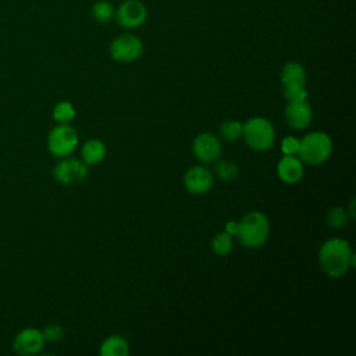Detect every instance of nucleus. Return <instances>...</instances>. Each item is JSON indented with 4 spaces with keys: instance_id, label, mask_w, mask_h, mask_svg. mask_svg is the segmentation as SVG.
Listing matches in <instances>:
<instances>
[{
    "instance_id": "nucleus-7",
    "label": "nucleus",
    "mask_w": 356,
    "mask_h": 356,
    "mask_svg": "<svg viewBox=\"0 0 356 356\" xmlns=\"http://www.w3.org/2000/svg\"><path fill=\"white\" fill-rule=\"evenodd\" d=\"M88 172V165L82 160L71 157H63L53 168L54 179L63 185L79 184L86 179Z\"/></svg>"
},
{
    "instance_id": "nucleus-16",
    "label": "nucleus",
    "mask_w": 356,
    "mask_h": 356,
    "mask_svg": "<svg viewBox=\"0 0 356 356\" xmlns=\"http://www.w3.org/2000/svg\"><path fill=\"white\" fill-rule=\"evenodd\" d=\"M281 83L282 85H305L306 83V70L300 63L289 61L281 70Z\"/></svg>"
},
{
    "instance_id": "nucleus-13",
    "label": "nucleus",
    "mask_w": 356,
    "mask_h": 356,
    "mask_svg": "<svg viewBox=\"0 0 356 356\" xmlns=\"http://www.w3.org/2000/svg\"><path fill=\"white\" fill-rule=\"evenodd\" d=\"M278 177L285 184H296L303 177V161L293 154H285L277 165Z\"/></svg>"
},
{
    "instance_id": "nucleus-9",
    "label": "nucleus",
    "mask_w": 356,
    "mask_h": 356,
    "mask_svg": "<svg viewBox=\"0 0 356 356\" xmlns=\"http://www.w3.org/2000/svg\"><path fill=\"white\" fill-rule=\"evenodd\" d=\"M44 335L43 331L35 327H26L17 332L13 339V349L17 355L21 356H32L42 352L44 346Z\"/></svg>"
},
{
    "instance_id": "nucleus-25",
    "label": "nucleus",
    "mask_w": 356,
    "mask_h": 356,
    "mask_svg": "<svg viewBox=\"0 0 356 356\" xmlns=\"http://www.w3.org/2000/svg\"><path fill=\"white\" fill-rule=\"evenodd\" d=\"M43 335L46 339L49 341H58L61 339L63 337V328L60 325H56V324H51V325H47L43 331Z\"/></svg>"
},
{
    "instance_id": "nucleus-24",
    "label": "nucleus",
    "mask_w": 356,
    "mask_h": 356,
    "mask_svg": "<svg viewBox=\"0 0 356 356\" xmlns=\"http://www.w3.org/2000/svg\"><path fill=\"white\" fill-rule=\"evenodd\" d=\"M299 149V139L295 136H286L281 142V150L284 154H296Z\"/></svg>"
},
{
    "instance_id": "nucleus-3",
    "label": "nucleus",
    "mask_w": 356,
    "mask_h": 356,
    "mask_svg": "<svg viewBox=\"0 0 356 356\" xmlns=\"http://www.w3.org/2000/svg\"><path fill=\"white\" fill-rule=\"evenodd\" d=\"M332 153V140L325 132H310L299 140L298 156L310 165L323 164Z\"/></svg>"
},
{
    "instance_id": "nucleus-8",
    "label": "nucleus",
    "mask_w": 356,
    "mask_h": 356,
    "mask_svg": "<svg viewBox=\"0 0 356 356\" xmlns=\"http://www.w3.org/2000/svg\"><path fill=\"white\" fill-rule=\"evenodd\" d=\"M117 24L125 29H135L145 24L147 8L140 0H124L114 11Z\"/></svg>"
},
{
    "instance_id": "nucleus-20",
    "label": "nucleus",
    "mask_w": 356,
    "mask_h": 356,
    "mask_svg": "<svg viewBox=\"0 0 356 356\" xmlns=\"http://www.w3.org/2000/svg\"><path fill=\"white\" fill-rule=\"evenodd\" d=\"M211 249L218 256H225L232 250V235L228 232H218L211 239Z\"/></svg>"
},
{
    "instance_id": "nucleus-10",
    "label": "nucleus",
    "mask_w": 356,
    "mask_h": 356,
    "mask_svg": "<svg viewBox=\"0 0 356 356\" xmlns=\"http://www.w3.org/2000/svg\"><path fill=\"white\" fill-rule=\"evenodd\" d=\"M195 157L202 163H214L221 156V143L218 138L210 132L199 134L192 143Z\"/></svg>"
},
{
    "instance_id": "nucleus-15",
    "label": "nucleus",
    "mask_w": 356,
    "mask_h": 356,
    "mask_svg": "<svg viewBox=\"0 0 356 356\" xmlns=\"http://www.w3.org/2000/svg\"><path fill=\"white\" fill-rule=\"evenodd\" d=\"M99 353L102 356H127L129 353V345L125 338L111 335L102 342Z\"/></svg>"
},
{
    "instance_id": "nucleus-19",
    "label": "nucleus",
    "mask_w": 356,
    "mask_h": 356,
    "mask_svg": "<svg viewBox=\"0 0 356 356\" xmlns=\"http://www.w3.org/2000/svg\"><path fill=\"white\" fill-rule=\"evenodd\" d=\"M243 124L238 120H227L220 127V135L227 142H235L242 136Z\"/></svg>"
},
{
    "instance_id": "nucleus-14",
    "label": "nucleus",
    "mask_w": 356,
    "mask_h": 356,
    "mask_svg": "<svg viewBox=\"0 0 356 356\" xmlns=\"http://www.w3.org/2000/svg\"><path fill=\"white\" fill-rule=\"evenodd\" d=\"M106 146L102 140L99 139H89L83 143L82 149H81V156H82V161L86 165H93L100 163L104 157H106Z\"/></svg>"
},
{
    "instance_id": "nucleus-17",
    "label": "nucleus",
    "mask_w": 356,
    "mask_h": 356,
    "mask_svg": "<svg viewBox=\"0 0 356 356\" xmlns=\"http://www.w3.org/2000/svg\"><path fill=\"white\" fill-rule=\"evenodd\" d=\"M114 6L108 0H97L92 6V17L100 24H107L114 18Z\"/></svg>"
},
{
    "instance_id": "nucleus-2",
    "label": "nucleus",
    "mask_w": 356,
    "mask_h": 356,
    "mask_svg": "<svg viewBox=\"0 0 356 356\" xmlns=\"http://www.w3.org/2000/svg\"><path fill=\"white\" fill-rule=\"evenodd\" d=\"M270 234L268 218L261 211H249L238 221L236 236L245 248L257 249L264 245Z\"/></svg>"
},
{
    "instance_id": "nucleus-12",
    "label": "nucleus",
    "mask_w": 356,
    "mask_h": 356,
    "mask_svg": "<svg viewBox=\"0 0 356 356\" xmlns=\"http://www.w3.org/2000/svg\"><path fill=\"white\" fill-rule=\"evenodd\" d=\"M184 186L193 195L206 193L213 186V174L207 167L193 165L184 175Z\"/></svg>"
},
{
    "instance_id": "nucleus-27",
    "label": "nucleus",
    "mask_w": 356,
    "mask_h": 356,
    "mask_svg": "<svg viewBox=\"0 0 356 356\" xmlns=\"http://www.w3.org/2000/svg\"><path fill=\"white\" fill-rule=\"evenodd\" d=\"M353 204H355V199H352V202H350V206H349V216H350V218L353 220L355 218V211H353Z\"/></svg>"
},
{
    "instance_id": "nucleus-18",
    "label": "nucleus",
    "mask_w": 356,
    "mask_h": 356,
    "mask_svg": "<svg viewBox=\"0 0 356 356\" xmlns=\"http://www.w3.org/2000/svg\"><path fill=\"white\" fill-rule=\"evenodd\" d=\"M51 115H53V120L58 124H70L75 118V107L72 106V103L67 100L58 102L53 107Z\"/></svg>"
},
{
    "instance_id": "nucleus-1",
    "label": "nucleus",
    "mask_w": 356,
    "mask_h": 356,
    "mask_svg": "<svg viewBox=\"0 0 356 356\" xmlns=\"http://www.w3.org/2000/svg\"><path fill=\"white\" fill-rule=\"evenodd\" d=\"M318 264L328 277L338 278L343 275L355 266V254L352 253L349 242L341 238L325 241L318 250Z\"/></svg>"
},
{
    "instance_id": "nucleus-6",
    "label": "nucleus",
    "mask_w": 356,
    "mask_h": 356,
    "mask_svg": "<svg viewBox=\"0 0 356 356\" xmlns=\"http://www.w3.org/2000/svg\"><path fill=\"white\" fill-rule=\"evenodd\" d=\"M108 53L115 61L132 63L142 56L143 42L134 33H122L110 43Z\"/></svg>"
},
{
    "instance_id": "nucleus-11",
    "label": "nucleus",
    "mask_w": 356,
    "mask_h": 356,
    "mask_svg": "<svg viewBox=\"0 0 356 356\" xmlns=\"http://www.w3.org/2000/svg\"><path fill=\"white\" fill-rule=\"evenodd\" d=\"M284 117L286 124L293 129H305L310 125L313 118L312 106L305 100H293L288 102L285 106Z\"/></svg>"
},
{
    "instance_id": "nucleus-5",
    "label": "nucleus",
    "mask_w": 356,
    "mask_h": 356,
    "mask_svg": "<svg viewBox=\"0 0 356 356\" xmlns=\"http://www.w3.org/2000/svg\"><path fill=\"white\" fill-rule=\"evenodd\" d=\"M78 146V134L70 124H57L47 135V149L56 157L70 156Z\"/></svg>"
},
{
    "instance_id": "nucleus-22",
    "label": "nucleus",
    "mask_w": 356,
    "mask_h": 356,
    "mask_svg": "<svg viewBox=\"0 0 356 356\" xmlns=\"http://www.w3.org/2000/svg\"><path fill=\"white\" fill-rule=\"evenodd\" d=\"M348 222V213L342 207H332L327 214V224L332 228H342Z\"/></svg>"
},
{
    "instance_id": "nucleus-23",
    "label": "nucleus",
    "mask_w": 356,
    "mask_h": 356,
    "mask_svg": "<svg viewBox=\"0 0 356 356\" xmlns=\"http://www.w3.org/2000/svg\"><path fill=\"white\" fill-rule=\"evenodd\" d=\"M282 92H284V97L288 102L307 99V90H306L305 85H298V83L282 85Z\"/></svg>"
},
{
    "instance_id": "nucleus-21",
    "label": "nucleus",
    "mask_w": 356,
    "mask_h": 356,
    "mask_svg": "<svg viewBox=\"0 0 356 356\" xmlns=\"http://www.w3.org/2000/svg\"><path fill=\"white\" fill-rule=\"evenodd\" d=\"M214 168L217 177L222 181H232L238 177V165L231 160H220Z\"/></svg>"
},
{
    "instance_id": "nucleus-26",
    "label": "nucleus",
    "mask_w": 356,
    "mask_h": 356,
    "mask_svg": "<svg viewBox=\"0 0 356 356\" xmlns=\"http://www.w3.org/2000/svg\"><path fill=\"white\" fill-rule=\"evenodd\" d=\"M238 231V222L236 221H228L225 224V232H228L229 235H236Z\"/></svg>"
},
{
    "instance_id": "nucleus-4",
    "label": "nucleus",
    "mask_w": 356,
    "mask_h": 356,
    "mask_svg": "<svg viewBox=\"0 0 356 356\" xmlns=\"http://www.w3.org/2000/svg\"><path fill=\"white\" fill-rule=\"evenodd\" d=\"M242 136L250 149L256 152H264L274 145L275 131L267 118L253 117L243 124Z\"/></svg>"
}]
</instances>
